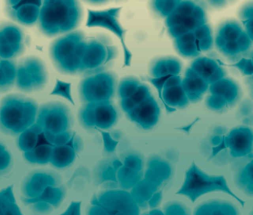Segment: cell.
I'll list each match as a JSON object with an SVG mask.
<instances>
[{
  "instance_id": "5",
  "label": "cell",
  "mask_w": 253,
  "mask_h": 215,
  "mask_svg": "<svg viewBox=\"0 0 253 215\" xmlns=\"http://www.w3.org/2000/svg\"><path fill=\"white\" fill-rule=\"evenodd\" d=\"M199 120H201V118H200L199 117H198V118H195V119L190 124H189V125L184 126V127H177V128L175 129L176 130H183V131H185L186 133H189V132L190 131L191 129L192 128V127H193V126L195 125V124H196Z\"/></svg>"
},
{
  "instance_id": "6",
  "label": "cell",
  "mask_w": 253,
  "mask_h": 215,
  "mask_svg": "<svg viewBox=\"0 0 253 215\" xmlns=\"http://www.w3.org/2000/svg\"><path fill=\"white\" fill-rule=\"evenodd\" d=\"M224 145V142H223L221 144H220V145L218 147V148H214V149H213V157H214V155H215L217 153H218L219 151H221V149H223V148H225Z\"/></svg>"
},
{
  "instance_id": "3",
  "label": "cell",
  "mask_w": 253,
  "mask_h": 215,
  "mask_svg": "<svg viewBox=\"0 0 253 215\" xmlns=\"http://www.w3.org/2000/svg\"><path fill=\"white\" fill-rule=\"evenodd\" d=\"M72 84L69 82H64L57 79L56 85L54 90H52L50 95L51 96H58L67 99L72 105H75V101L72 94Z\"/></svg>"
},
{
  "instance_id": "2",
  "label": "cell",
  "mask_w": 253,
  "mask_h": 215,
  "mask_svg": "<svg viewBox=\"0 0 253 215\" xmlns=\"http://www.w3.org/2000/svg\"><path fill=\"white\" fill-rule=\"evenodd\" d=\"M226 191L228 194H231L232 197L236 198L240 203L244 204L242 200L238 199L232 191L228 188L223 177H210L204 174H199L198 173H193L188 176L186 179L184 185L182 187L177 194H183L188 196L192 201H195V199L199 196L202 195L204 193L210 192L211 191Z\"/></svg>"
},
{
  "instance_id": "1",
  "label": "cell",
  "mask_w": 253,
  "mask_h": 215,
  "mask_svg": "<svg viewBox=\"0 0 253 215\" xmlns=\"http://www.w3.org/2000/svg\"><path fill=\"white\" fill-rule=\"evenodd\" d=\"M123 9L122 7L112 8L103 11H94L88 9V17H87V27H102L113 32L121 41L124 50V61L123 67H129L131 64L132 53L126 44V29L123 27L120 23V12Z\"/></svg>"
},
{
  "instance_id": "4",
  "label": "cell",
  "mask_w": 253,
  "mask_h": 215,
  "mask_svg": "<svg viewBox=\"0 0 253 215\" xmlns=\"http://www.w3.org/2000/svg\"><path fill=\"white\" fill-rule=\"evenodd\" d=\"M171 76H172V75H167V76L161 77V78H150V79H149V82L152 83L154 87L156 88L160 99H161V102H162L163 105L165 107L166 110H167L168 113H171V112L177 111V109L169 106L167 104H166L164 99H163V89H164V84H165L166 81H167L169 78H171Z\"/></svg>"
}]
</instances>
